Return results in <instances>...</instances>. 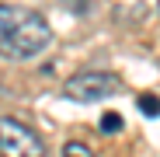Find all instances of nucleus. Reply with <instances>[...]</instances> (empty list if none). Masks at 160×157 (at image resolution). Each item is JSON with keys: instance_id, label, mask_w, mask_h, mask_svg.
<instances>
[{"instance_id": "nucleus-1", "label": "nucleus", "mask_w": 160, "mask_h": 157, "mask_svg": "<svg viewBox=\"0 0 160 157\" xmlns=\"http://www.w3.org/2000/svg\"><path fill=\"white\" fill-rule=\"evenodd\" d=\"M52 42V32L38 11L0 4V56L4 60H35Z\"/></svg>"}, {"instance_id": "nucleus-2", "label": "nucleus", "mask_w": 160, "mask_h": 157, "mask_svg": "<svg viewBox=\"0 0 160 157\" xmlns=\"http://www.w3.org/2000/svg\"><path fill=\"white\" fill-rule=\"evenodd\" d=\"M0 157H45V140L18 119H0Z\"/></svg>"}, {"instance_id": "nucleus-3", "label": "nucleus", "mask_w": 160, "mask_h": 157, "mask_svg": "<svg viewBox=\"0 0 160 157\" xmlns=\"http://www.w3.org/2000/svg\"><path fill=\"white\" fill-rule=\"evenodd\" d=\"M118 91V77L104 73V70H84V73H73L70 81L63 84V94L73 101H104Z\"/></svg>"}, {"instance_id": "nucleus-4", "label": "nucleus", "mask_w": 160, "mask_h": 157, "mask_svg": "<svg viewBox=\"0 0 160 157\" xmlns=\"http://www.w3.org/2000/svg\"><path fill=\"white\" fill-rule=\"evenodd\" d=\"M63 157H94V150H91L87 143H80V140H70V143L63 147Z\"/></svg>"}, {"instance_id": "nucleus-5", "label": "nucleus", "mask_w": 160, "mask_h": 157, "mask_svg": "<svg viewBox=\"0 0 160 157\" xmlns=\"http://www.w3.org/2000/svg\"><path fill=\"white\" fill-rule=\"evenodd\" d=\"M139 108H143V115H160V98L143 94V98H139Z\"/></svg>"}, {"instance_id": "nucleus-6", "label": "nucleus", "mask_w": 160, "mask_h": 157, "mask_svg": "<svg viewBox=\"0 0 160 157\" xmlns=\"http://www.w3.org/2000/svg\"><path fill=\"white\" fill-rule=\"evenodd\" d=\"M101 129H104V133H118V129H122V119H118L115 112H108V115H101Z\"/></svg>"}]
</instances>
